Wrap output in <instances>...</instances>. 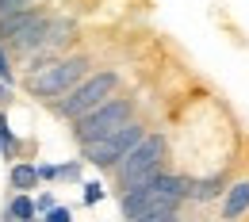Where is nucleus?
<instances>
[{"label":"nucleus","mask_w":249,"mask_h":222,"mask_svg":"<svg viewBox=\"0 0 249 222\" xmlns=\"http://www.w3.org/2000/svg\"><path fill=\"white\" fill-rule=\"evenodd\" d=\"M81 165H85V161H65V165H58V180L77 184V180H81Z\"/></svg>","instance_id":"nucleus-14"},{"label":"nucleus","mask_w":249,"mask_h":222,"mask_svg":"<svg viewBox=\"0 0 249 222\" xmlns=\"http://www.w3.org/2000/svg\"><path fill=\"white\" fill-rule=\"evenodd\" d=\"M246 211H249V176H242V180H234V184L226 188V195H222V222L246 219Z\"/></svg>","instance_id":"nucleus-7"},{"label":"nucleus","mask_w":249,"mask_h":222,"mask_svg":"<svg viewBox=\"0 0 249 222\" xmlns=\"http://www.w3.org/2000/svg\"><path fill=\"white\" fill-rule=\"evenodd\" d=\"M134 222H184V219H180V211H150V215H142Z\"/></svg>","instance_id":"nucleus-15"},{"label":"nucleus","mask_w":249,"mask_h":222,"mask_svg":"<svg viewBox=\"0 0 249 222\" xmlns=\"http://www.w3.org/2000/svg\"><path fill=\"white\" fill-rule=\"evenodd\" d=\"M146 134H150V127H146L142 119H130V123L119 127L115 134H107V138H100V142H92V146H85L81 154H85V161L96 165V169H115Z\"/></svg>","instance_id":"nucleus-6"},{"label":"nucleus","mask_w":249,"mask_h":222,"mask_svg":"<svg viewBox=\"0 0 249 222\" xmlns=\"http://www.w3.org/2000/svg\"><path fill=\"white\" fill-rule=\"evenodd\" d=\"M119 85H123V73H119V69H92L73 92H65L62 100H54V115L65 119V123H77L81 115L96 111V107L107 103L111 96H119Z\"/></svg>","instance_id":"nucleus-2"},{"label":"nucleus","mask_w":249,"mask_h":222,"mask_svg":"<svg viewBox=\"0 0 249 222\" xmlns=\"http://www.w3.org/2000/svg\"><path fill=\"white\" fill-rule=\"evenodd\" d=\"M104 195H107V191H104V184H100V180H89V184H85V195H81V199H85V207H96V203H100Z\"/></svg>","instance_id":"nucleus-13"},{"label":"nucleus","mask_w":249,"mask_h":222,"mask_svg":"<svg viewBox=\"0 0 249 222\" xmlns=\"http://www.w3.org/2000/svg\"><path fill=\"white\" fill-rule=\"evenodd\" d=\"M73 34H77V23H73V19H50V34H46V46H42V50H54V54H58Z\"/></svg>","instance_id":"nucleus-10"},{"label":"nucleus","mask_w":249,"mask_h":222,"mask_svg":"<svg viewBox=\"0 0 249 222\" xmlns=\"http://www.w3.org/2000/svg\"><path fill=\"white\" fill-rule=\"evenodd\" d=\"M58 180V165H38V184H54Z\"/></svg>","instance_id":"nucleus-18"},{"label":"nucleus","mask_w":249,"mask_h":222,"mask_svg":"<svg viewBox=\"0 0 249 222\" xmlns=\"http://www.w3.org/2000/svg\"><path fill=\"white\" fill-rule=\"evenodd\" d=\"M54 207H58V199H54V191H42V195L35 199V211H38V215H46V211H54Z\"/></svg>","instance_id":"nucleus-17"},{"label":"nucleus","mask_w":249,"mask_h":222,"mask_svg":"<svg viewBox=\"0 0 249 222\" xmlns=\"http://www.w3.org/2000/svg\"><path fill=\"white\" fill-rule=\"evenodd\" d=\"M165 157H169V134H165V130H150V134L111 169V172H115V184H119V195L130 191V188H138L142 180L157 176V172L165 169Z\"/></svg>","instance_id":"nucleus-3"},{"label":"nucleus","mask_w":249,"mask_h":222,"mask_svg":"<svg viewBox=\"0 0 249 222\" xmlns=\"http://www.w3.org/2000/svg\"><path fill=\"white\" fill-rule=\"evenodd\" d=\"M19 138L12 134V127H8V119L0 115V157H8V161H19Z\"/></svg>","instance_id":"nucleus-12"},{"label":"nucleus","mask_w":249,"mask_h":222,"mask_svg":"<svg viewBox=\"0 0 249 222\" xmlns=\"http://www.w3.org/2000/svg\"><path fill=\"white\" fill-rule=\"evenodd\" d=\"M35 0H0V16L4 12H16V8H31Z\"/></svg>","instance_id":"nucleus-19"},{"label":"nucleus","mask_w":249,"mask_h":222,"mask_svg":"<svg viewBox=\"0 0 249 222\" xmlns=\"http://www.w3.org/2000/svg\"><path fill=\"white\" fill-rule=\"evenodd\" d=\"M230 188L226 172H215V176H203V180H192L188 184V203H211V199H222Z\"/></svg>","instance_id":"nucleus-8"},{"label":"nucleus","mask_w":249,"mask_h":222,"mask_svg":"<svg viewBox=\"0 0 249 222\" xmlns=\"http://www.w3.org/2000/svg\"><path fill=\"white\" fill-rule=\"evenodd\" d=\"M8 184H12V191H35L38 188V165H31V161H12Z\"/></svg>","instance_id":"nucleus-9"},{"label":"nucleus","mask_w":249,"mask_h":222,"mask_svg":"<svg viewBox=\"0 0 249 222\" xmlns=\"http://www.w3.org/2000/svg\"><path fill=\"white\" fill-rule=\"evenodd\" d=\"M134 107H138V100L119 92V96H111L107 103H100L96 111L81 115L77 123H69V127H73V138H77V146L85 150V146H92V142H100V138L115 134L119 127H126V123L134 119Z\"/></svg>","instance_id":"nucleus-5"},{"label":"nucleus","mask_w":249,"mask_h":222,"mask_svg":"<svg viewBox=\"0 0 249 222\" xmlns=\"http://www.w3.org/2000/svg\"><path fill=\"white\" fill-rule=\"evenodd\" d=\"M89 73H92V58H89V54H65V58H58L54 65H46L42 73L23 77V88H27L35 100H62V96L73 92Z\"/></svg>","instance_id":"nucleus-4"},{"label":"nucleus","mask_w":249,"mask_h":222,"mask_svg":"<svg viewBox=\"0 0 249 222\" xmlns=\"http://www.w3.org/2000/svg\"><path fill=\"white\" fill-rule=\"evenodd\" d=\"M188 176L180 172H169V169H161L157 176L150 180H142L138 188H130L119 195V211H123L126 222L142 219V215H150V211H180L188 203Z\"/></svg>","instance_id":"nucleus-1"},{"label":"nucleus","mask_w":249,"mask_h":222,"mask_svg":"<svg viewBox=\"0 0 249 222\" xmlns=\"http://www.w3.org/2000/svg\"><path fill=\"white\" fill-rule=\"evenodd\" d=\"M8 219H16V222H35V219H38L35 199H31V195H23V191H16V195L8 199Z\"/></svg>","instance_id":"nucleus-11"},{"label":"nucleus","mask_w":249,"mask_h":222,"mask_svg":"<svg viewBox=\"0 0 249 222\" xmlns=\"http://www.w3.org/2000/svg\"><path fill=\"white\" fill-rule=\"evenodd\" d=\"M42 222H73V211H69V207H62V203H58L54 211H46V215H42Z\"/></svg>","instance_id":"nucleus-16"},{"label":"nucleus","mask_w":249,"mask_h":222,"mask_svg":"<svg viewBox=\"0 0 249 222\" xmlns=\"http://www.w3.org/2000/svg\"><path fill=\"white\" fill-rule=\"evenodd\" d=\"M8 103H12V85L0 81V107H8Z\"/></svg>","instance_id":"nucleus-20"}]
</instances>
